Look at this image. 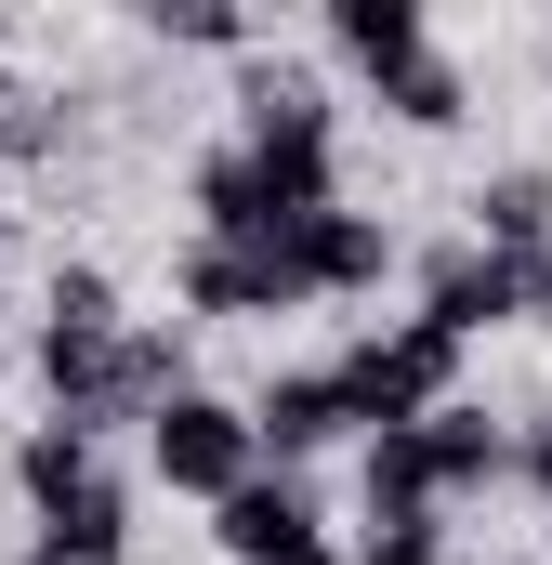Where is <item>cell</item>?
<instances>
[{
	"label": "cell",
	"instance_id": "6da1fadb",
	"mask_svg": "<svg viewBox=\"0 0 552 565\" xmlns=\"http://www.w3.org/2000/svg\"><path fill=\"white\" fill-rule=\"evenodd\" d=\"M251 132L198 158V237H276V224H316L342 211V158H329V93L289 79V66H251L237 79Z\"/></svg>",
	"mask_w": 552,
	"mask_h": 565
},
{
	"label": "cell",
	"instance_id": "7a4b0ae2",
	"mask_svg": "<svg viewBox=\"0 0 552 565\" xmlns=\"http://www.w3.org/2000/svg\"><path fill=\"white\" fill-rule=\"evenodd\" d=\"M171 289H184V316H289V302H329V277H316V224H276V237H198V250L171 264Z\"/></svg>",
	"mask_w": 552,
	"mask_h": 565
},
{
	"label": "cell",
	"instance_id": "3957f363",
	"mask_svg": "<svg viewBox=\"0 0 552 565\" xmlns=\"http://www.w3.org/2000/svg\"><path fill=\"white\" fill-rule=\"evenodd\" d=\"M329 369H342V408H355L369 434H421L434 408H447V382H460V342H447L434 316H408V329H369V342H342Z\"/></svg>",
	"mask_w": 552,
	"mask_h": 565
},
{
	"label": "cell",
	"instance_id": "277c9868",
	"mask_svg": "<svg viewBox=\"0 0 552 565\" xmlns=\"http://www.w3.org/2000/svg\"><path fill=\"white\" fill-rule=\"evenodd\" d=\"M145 460H158V487H184V500H237L251 473H264V434H251V408H224V395H171L158 422H145Z\"/></svg>",
	"mask_w": 552,
	"mask_h": 565
},
{
	"label": "cell",
	"instance_id": "5b68a950",
	"mask_svg": "<svg viewBox=\"0 0 552 565\" xmlns=\"http://www.w3.org/2000/svg\"><path fill=\"white\" fill-rule=\"evenodd\" d=\"M211 540H224L237 565H329V540H316V500H302L289 473H276V487L251 473V487L211 513Z\"/></svg>",
	"mask_w": 552,
	"mask_h": 565
},
{
	"label": "cell",
	"instance_id": "8992f818",
	"mask_svg": "<svg viewBox=\"0 0 552 565\" xmlns=\"http://www.w3.org/2000/svg\"><path fill=\"white\" fill-rule=\"evenodd\" d=\"M342 422H355V408H342V369H276L264 395H251V434H264L276 460H316Z\"/></svg>",
	"mask_w": 552,
	"mask_h": 565
},
{
	"label": "cell",
	"instance_id": "52a82bcc",
	"mask_svg": "<svg viewBox=\"0 0 552 565\" xmlns=\"http://www.w3.org/2000/svg\"><path fill=\"white\" fill-rule=\"evenodd\" d=\"M26 565H132V500H119V473H106V487H79L66 513H40Z\"/></svg>",
	"mask_w": 552,
	"mask_h": 565
},
{
	"label": "cell",
	"instance_id": "ba28073f",
	"mask_svg": "<svg viewBox=\"0 0 552 565\" xmlns=\"http://www.w3.org/2000/svg\"><path fill=\"white\" fill-rule=\"evenodd\" d=\"M13 487H26V513H66L79 487H106V434H79V422H40L26 447H13Z\"/></svg>",
	"mask_w": 552,
	"mask_h": 565
},
{
	"label": "cell",
	"instance_id": "9c48e42d",
	"mask_svg": "<svg viewBox=\"0 0 552 565\" xmlns=\"http://www.w3.org/2000/svg\"><path fill=\"white\" fill-rule=\"evenodd\" d=\"M329 40H342V66H369V79H395L434 53V26H421V0H342L329 13Z\"/></svg>",
	"mask_w": 552,
	"mask_h": 565
},
{
	"label": "cell",
	"instance_id": "30bf717a",
	"mask_svg": "<svg viewBox=\"0 0 552 565\" xmlns=\"http://www.w3.org/2000/svg\"><path fill=\"white\" fill-rule=\"evenodd\" d=\"M474 237L513 250V264H540L552 250V171H487L474 184Z\"/></svg>",
	"mask_w": 552,
	"mask_h": 565
},
{
	"label": "cell",
	"instance_id": "8fae6325",
	"mask_svg": "<svg viewBox=\"0 0 552 565\" xmlns=\"http://www.w3.org/2000/svg\"><path fill=\"white\" fill-rule=\"evenodd\" d=\"M421 447H434V487H447V500H460V487H487V473H513V434L487 422V408H460V395L421 422Z\"/></svg>",
	"mask_w": 552,
	"mask_h": 565
},
{
	"label": "cell",
	"instance_id": "7c38bea8",
	"mask_svg": "<svg viewBox=\"0 0 552 565\" xmlns=\"http://www.w3.org/2000/svg\"><path fill=\"white\" fill-rule=\"evenodd\" d=\"M382 264H395V237L369 211H316V277L329 289H382Z\"/></svg>",
	"mask_w": 552,
	"mask_h": 565
},
{
	"label": "cell",
	"instance_id": "4fadbf2b",
	"mask_svg": "<svg viewBox=\"0 0 552 565\" xmlns=\"http://www.w3.org/2000/svg\"><path fill=\"white\" fill-rule=\"evenodd\" d=\"M382 106H395L408 132H447L474 93H460V66H447V53H421V66H395V79H382Z\"/></svg>",
	"mask_w": 552,
	"mask_h": 565
},
{
	"label": "cell",
	"instance_id": "5bb4252c",
	"mask_svg": "<svg viewBox=\"0 0 552 565\" xmlns=\"http://www.w3.org/2000/svg\"><path fill=\"white\" fill-rule=\"evenodd\" d=\"M40 329H132V316H119V289L93 277V264H53V289H40Z\"/></svg>",
	"mask_w": 552,
	"mask_h": 565
},
{
	"label": "cell",
	"instance_id": "9a60e30c",
	"mask_svg": "<svg viewBox=\"0 0 552 565\" xmlns=\"http://www.w3.org/2000/svg\"><path fill=\"white\" fill-rule=\"evenodd\" d=\"M158 40H198V53H237V40H251V13H237V0H158Z\"/></svg>",
	"mask_w": 552,
	"mask_h": 565
},
{
	"label": "cell",
	"instance_id": "2e32d148",
	"mask_svg": "<svg viewBox=\"0 0 552 565\" xmlns=\"http://www.w3.org/2000/svg\"><path fill=\"white\" fill-rule=\"evenodd\" d=\"M369 565H447V553H434V526H369Z\"/></svg>",
	"mask_w": 552,
	"mask_h": 565
},
{
	"label": "cell",
	"instance_id": "e0dca14e",
	"mask_svg": "<svg viewBox=\"0 0 552 565\" xmlns=\"http://www.w3.org/2000/svg\"><path fill=\"white\" fill-rule=\"evenodd\" d=\"M513 473H527V487H540V500H552V422L527 434V447H513Z\"/></svg>",
	"mask_w": 552,
	"mask_h": 565
},
{
	"label": "cell",
	"instance_id": "ac0fdd59",
	"mask_svg": "<svg viewBox=\"0 0 552 565\" xmlns=\"http://www.w3.org/2000/svg\"><path fill=\"white\" fill-rule=\"evenodd\" d=\"M13 106H26V93H13V79H0V158H13V145H26V119H13Z\"/></svg>",
	"mask_w": 552,
	"mask_h": 565
}]
</instances>
